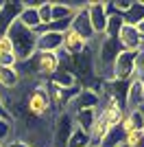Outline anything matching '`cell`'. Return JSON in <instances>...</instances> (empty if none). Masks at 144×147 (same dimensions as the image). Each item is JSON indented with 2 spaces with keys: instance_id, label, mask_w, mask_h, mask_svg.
<instances>
[{
  "instance_id": "18",
  "label": "cell",
  "mask_w": 144,
  "mask_h": 147,
  "mask_svg": "<svg viewBox=\"0 0 144 147\" xmlns=\"http://www.w3.org/2000/svg\"><path fill=\"white\" fill-rule=\"evenodd\" d=\"M22 81V73L18 68H0V90L2 92H11L20 86Z\"/></svg>"
},
{
  "instance_id": "7",
  "label": "cell",
  "mask_w": 144,
  "mask_h": 147,
  "mask_svg": "<svg viewBox=\"0 0 144 147\" xmlns=\"http://www.w3.org/2000/svg\"><path fill=\"white\" fill-rule=\"evenodd\" d=\"M87 49V42L79 35L74 29H66L61 33V53L63 57H74Z\"/></svg>"
},
{
  "instance_id": "24",
  "label": "cell",
  "mask_w": 144,
  "mask_h": 147,
  "mask_svg": "<svg viewBox=\"0 0 144 147\" xmlns=\"http://www.w3.org/2000/svg\"><path fill=\"white\" fill-rule=\"evenodd\" d=\"M37 16H39L42 26H48L53 22V2H39L37 5Z\"/></svg>"
},
{
  "instance_id": "27",
  "label": "cell",
  "mask_w": 144,
  "mask_h": 147,
  "mask_svg": "<svg viewBox=\"0 0 144 147\" xmlns=\"http://www.w3.org/2000/svg\"><path fill=\"white\" fill-rule=\"evenodd\" d=\"M5 147H31V145L24 141V138H13V141H9Z\"/></svg>"
},
{
  "instance_id": "22",
  "label": "cell",
  "mask_w": 144,
  "mask_h": 147,
  "mask_svg": "<svg viewBox=\"0 0 144 147\" xmlns=\"http://www.w3.org/2000/svg\"><path fill=\"white\" fill-rule=\"evenodd\" d=\"M144 20V2H131V9L125 13V24L138 26Z\"/></svg>"
},
{
  "instance_id": "2",
  "label": "cell",
  "mask_w": 144,
  "mask_h": 147,
  "mask_svg": "<svg viewBox=\"0 0 144 147\" xmlns=\"http://www.w3.org/2000/svg\"><path fill=\"white\" fill-rule=\"evenodd\" d=\"M7 35H9V40H11V44H13V53L18 57V64L29 61L31 57L37 53V35H35V31L22 26L18 20L9 26Z\"/></svg>"
},
{
  "instance_id": "20",
  "label": "cell",
  "mask_w": 144,
  "mask_h": 147,
  "mask_svg": "<svg viewBox=\"0 0 144 147\" xmlns=\"http://www.w3.org/2000/svg\"><path fill=\"white\" fill-rule=\"evenodd\" d=\"M125 26V16L120 13H109L107 16V26H105V37H118V33Z\"/></svg>"
},
{
  "instance_id": "5",
  "label": "cell",
  "mask_w": 144,
  "mask_h": 147,
  "mask_svg": "<svg viewBox=\"0 0 144 147\" xmlns=\"http://www.w3.org/2000/svg\"><path fill=\"white\" fill-rule=\"evenodd\" d=\"M72 132H74V121H72L70 110L59 112V117L53 123V147H68Z\"/></svg>"
},
{
  "instance_id": "11",
  "label": "cell",
  "mask_w": 144,
  "mask_h": 147,
  "mask_svg": "<svg viewBox=\"0 0 144 147\" xmlns=\"http://www.w3.org/2000/svg\"><path fill=\"white\" fill-rule=\"evenodd\" d=\"M101 105V97L96 94L94 88L85 86V88H79V94L72 103V110H96Z\"/></svg>"
},
{
  "instance_id": "1",
  "label": "cell",
  "mask_w": 144,
  "mask_h": 147,
  "mask_svg": "<svg viewBox=\"0 0 144 147\" xmlns=\"http://www.w3.org/2000/svg\"><path fill=\"white\" fill-rule=\"evenodd\" d=\"M50 110H53V99H50L48 84L46 79H39L31 88V92L24 94V114L26 119L31 117L35 123H44V119L50 117Z\"/></svg>"
},
{
  "instance_id": "14",
  "label": "cell",
  "mask_w": 144,
  "mask_h": 147,
  "mask_svg": "<svg viewBox=\"0 0 144 147\" xmlns=\"http://www.w3.org/2000/svg\"><path fill=\"white\" fill-rule=\"evenodd\" d=\"M120 127L125 129V134L140 132L144 127V110L142 108H138V110H125V119L120 123Z\"/></svg>"
},
{
  "instance_id": "32",
  "label": "cell",
  "mask_w": 144,
  "mask_h": 147,
  "mask_svg": "<svg viewBox=\"0 0 144 147\" xmlns=\"http://www.w3.org/2000/svg\"><path fill=\"white\" fill-rule=\"evenodd\" d=\"M0 147H5V145H2V143H0Z\"/></svg>"
},
{
  "instance_id": "16",
  "label": "cell",
  "mask_w": 144,
  "mask_h": 147,
  "mask_svg": "<svg viewBox=\"0 0 144 147\" xmlns=\"http://www.w3.org/2000/svg\"><path fill=\"white\" fill-rule=\"evenodd\" d=\"M70 114H72V121H74V127L90 132L96 117H98V108L96 110H70Z\"/></svg>"
},
{
  "instance_id": "26",
  "label": "cell",
  "mask_w": 144,
  "mask_h": 147,
  "mask_svg": "<svg viewBox=\"0 0 144 147\" xmlns=\"http://www.w3.org/2000/svg\"><path fill=\"white\" fill-rule=\"evenodd\" d=\"M135 77L140 81H144V53L135 55Z\"/></svg>"
},
{
  "instance_id": "6",
  "label": "cell",
  "mask_w": 144,
  "mask_h": 147,
  "mask_svg": "<svg viewBox=\"0 0 144 147\" xmlns=\"http://www.w3.org/2000/svg\"><path fill=\"white\" fill-rule=\"evenodd\" d=\"M85 7V13L90 18V24H92V31H94L96 37L105 35V26H107V2H87Z\"/></svg>"
},
{
  "instance_id": "21",
  "label": "cell",
  "mask_w": 144,
  "mask_h": 147,
  "mask_svg": "<svg viewBox=\"0 0 144 147\" xmlns=\"http://www.w3.org/2000/svg\"><path fill=\"white\" fill-rule=\"evenodd\" d=\"M120 145H125V129L120 127H111L107 132V136L101 141V145L98 147H120Z\"/></svg>"
},
{
  "instance_id": "12",
  "label": "cell",
  "mask_w": 144,
  "mask_h": 147,
  "mask_svg": "<svg viewBox=\"0 0 144 147\" xmlns=\"http://www.w3.org/2000/svg\"><path fill=\"white\" fill-rule=\"evenodd\" d=\"M37 53H61V33L46 31L37 35Z\"/></svg>"
},
{
  "instance_id": "25",
  "label": "cell",
  "mask_w": 144,
  "mask_h": 147,
  "mask_svg": "<svg viewBox=\"0 0 144 147\" xmlns=\"http://www.w3.org/2000/svg\"><path fill=\"white\" fill-rule=\"evenodd\" d=\"M9 53H13L11 40H9V35H0V55H9ZM13 55H15V53H13Z\"/></svg>"
},
{
  "instance_id": "17",
  "label": "cell",
  "mask_w": 144,
  "mask_h": 147,
  "mask_svg": "<svg viewBox=\"0 0 144 147\" xmlns=\"http://www.w3.org/2000/svg\"><path fill=\"white\" fill-rule=\"evenodd\" d=\"M77 75L72 73L70 68H66L63 66V64H61L59 66V70H57V73L53 75V77H50V86H57V88H77Z\"/></svg>"
},
{
  "instance_id": "15",
  "label": "cell",
  "mask_w": 144,
  "mask_h": 147,
  "mask_svg": "<svg viewBox=\"0 0 144 147\" xmlns=\"http://www.w3.org/2000/svg\"><path fill=\"white\" fill-rule=\"evenodd\" d=\"M18 22L22 26H26V29H31V31H35L37 26H42L39 16H37V5H33V2H24L22 11H20V16H18Z\"/></svg>"
},
{
  "instance_id": "23",
  "label": "cell",
  "mask_w": 144,
  "mask_h": 147,
  "mask_svg": "<svg viewBox=\"0 0 144 147\" xmlns=\"http://www.w3.org/2000/svg\"><path fill=\"white\" fill-rule=\"evenodd\" d=\"M13 132H15V125H13V121L0 119V143H2V145H7L9 141H13Z\"/></svg>"
},
{
  "instance_id": "3",
  "label": "cell",
  "mask_w": 144,
  "mask_h": 147,
  "mask_svg": "<svg viewBox=\"0 0 144 147\" xmlns=\"http://www.w3.org/2000/svg\"><path fill=\"white\" fill-rule=\"evenodd\" d=\"M29 64H33V75H37L39 79H48L59 70L61 57L59 53H35L29 59Z\"/></svg>"
},
{
  "instance_id": "28",
  "label": "cell",
  "mask_w": 144,
  "mask_h": 147,
  "mask_svg": "<svg viewBox=\"0 0 144 147\" xmlns=\"http://www.w3.org/2000/svg\"><path fill=\"white\" fill-rule=\"evenodd\" d=\"M0 119H7V121H13L9 114H7V110H5V105H2V97H0Z\"/></svg>"
},
{
  "instance_id": "31",
  "label": "cell",
  "mask_w": 144,
  "mask_h": 147,
  "mask_svg": "<svg viewBox=\"0 0 144 147\" xmlns=\"http://www.w3.org/2000/svg\"><path fill=\"white\" fill-rule=\"evenodd\" d=\"M140 53H144V42H142V46H140Z\"/></svg>"
},
{
  "instance_id": "33",
  "label": "cell",
  "mask_w": 144,
  "mask_h": 147,
  "mask_svg": "<svg viewBox=\"0 0 144 147\" xmlns=\"http://www.w3.org/2000/svg\"><path fill=\"white\" fill-rule=\"evenodd\" d=\"M120 147H127V145H120Z\"/></svg>"
},
{
  "instance_id": "8",
  "label": "cell",
  "mask_w": 144,
  "mask_h": 147,
  "mask_svg": "<svg viewBox=\"0 0 144 147\" xmlns=\"http://www.w3.org/2000/svg\"><path fill=\"white\" fill-rule=\"evenodd\" d=\"M116 40H118L120 49L129 51V53H140V46H142V42H144V37L140 35V31L135 29V26H129V24L122 26V31L118 33Z\"/></svg>"
},
{
  "instance_id": "4",
  "label": "cell",
  "mask_w": 144,
  "mask_h": 147,
  "mask_svg": "<svg viewBox=\"0 0 144 147\" xmlns=\"http://www.w3.org/2000/svg\"><path fill=\"white\" fill-rule=\"evenodd\" d=\"M135 55H138V53L120 51L118 57H116V61H114V66H111L109 79H116V81H131L133 77H135Z\"/></svg>"
},
{
  "instance_id": "9",
  "label": "cell",
  "mask_w": 144,
  "mask_h": 147,
  "mask_svg": "<svg viewBox=\"0 0 144 147\" xmlns=\"http://www.w3.org/2000/svg\"><path fill=\"white\" fill-rule=\"evenodd\" d=\"M70 29H74L79 33V35L83 37L85 42L90 44V42H94V31H92V24H90V18H87V13H85V7L83 5H79V9H77V13H74V18H72V24H70Z\"/></svg>"
},
{
  "instance_id": "13",
  "label": "cell",
  "mask_w": 144,
  "mask_h": 147,
  "mask_svg": "<svg viewBox=\"0 0 144 147\" xmlns=\"http://www.w3.org/2000/svg\"><path fill=\"white\" fill-rule=\"evenodd\" d=\"M142 108V81L133 77L127 86V99H125V110H138Z\"/></svg>"
},
{
  "instance_id": "30",
  "label": "cell",
  "mask_w": 144,
  "mask_h": 147,
  "mask_svg": "<svg viewBox=\"0 0 144 147\" xmlns=\"http://www.w3.org/2000/svg\"><path fill=\"white\" fill-rule=\"evenodd\" d=\"M142 110H144V81H142Z\"/></svg>"
},
{
  "instance_id": "19",
  "label": "cell",
  "mask_w": 144,
  "mask_h": 147,
  "mask_svg": "<svg viewBox=\"0 0 144 147\" xmlns=\"http://www.w3.org/2000/svg\"><path fill=\"white\" fill-rule=\"evenodd\" d=\"M109 129H111V127L107 125V121L98 114V117H96V121H94V125H92V129L87 132V134H90V141H92V147H98V145H101V141L107 136Z\"/></svg>"
},
{
  "instance_id": "29",
  "label": "cell",
  "mask_w": 144,
  "mask_h": 147,
  "mask_svg": "<svg viewBox=\"0 0 144 147\" xmlns=\"http://www.w3.org/2000/svg\"><path fill=\"white\" fill-rule=\"evenodd\" d=\"M135 29H138V31H140V35H142V37H144V20H142V22H140V24H138V26H135Z\"/></svg>"
},
{
  "instance_id": "10",
  "label": "cell",
  "mask_w": 144,
  "mask_h": 147,
  "mask_svg": "<svg viewBox=\"0 0 144 147\" xmlns=\"http://www.w3.org/2000/svg\"><path fill=\"white\" fill-rule=\"evenodd\" d=\"M24 2H2L0 5V35H7L9 26L18 20Z\"/></svg>"
}]
</instances>
